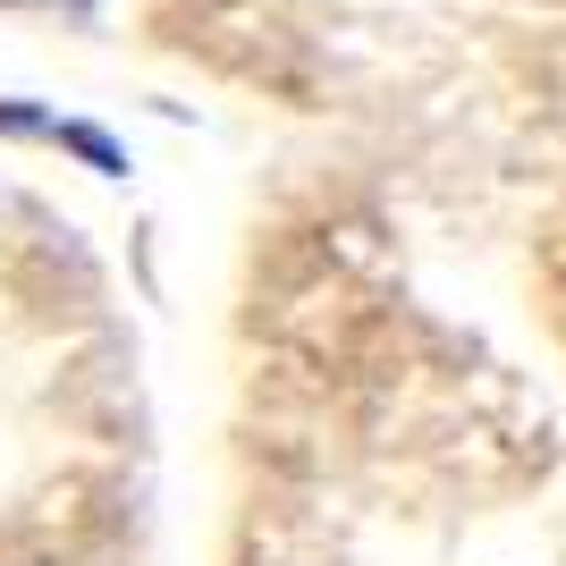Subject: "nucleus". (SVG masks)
I'll list each match as a JSON object with an SVG mask.
<instances>
[{
  "label": "nucleus",
  "mask_w": 566,
  "mask_h": 566,
  "mask_svg": "<svg viewBox=\"0 0 566 566\" xmlns=\"http://www.w3.org/2000/svg\"><path fill=\"white\" fill-rule=\"evenodd\" d=\"M60 144H69V153H85V161H94L102 178H127V153H118V144L102 136V127H76V118H60Z\"/></svg>",
  "instance_id": "nucleus-1"
},
{
  "label": "nucleus",
  "mask_w": 566,
  "mask_h": 566,
  "mask_svg": "<svg viewBox=\"0 0 566 566\" xmlns=\"http://www.w3.org/2000/svg\"><path fill=\"white\" fill-rule=\"evenodd\" d=\"M18 9H69V18H94V0H18Z\"/></svg>",
  "instance_id": "nucleus-2"
}]
</instances>
